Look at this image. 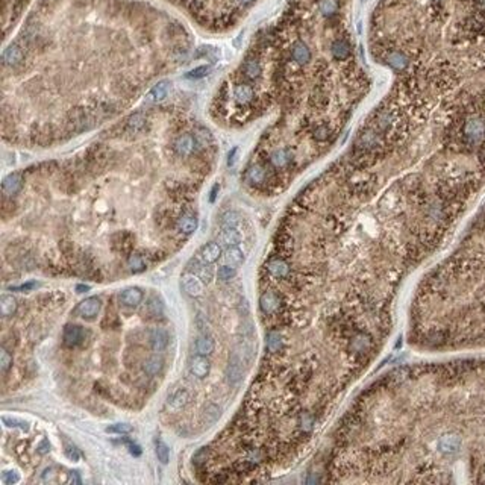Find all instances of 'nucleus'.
Returning a JSON list of instances; mask_svg holds the SVG:
<instances>
[{"label": "nucleus", "mask_w": 485, "mask_h": 485, "mask_svg": "<svg viewBox=\"0 0 485 485\" xmlns=\"http://www.w3.org/2000/svg\"><path fill=\"white\" fill-rule=\"evenodd\" d=\"M234 99L238 105H249L255 99V91L247 84H238L234 88Z\"/></svg>", "instance_id": "nucleus-18"}, {"label": "nucleus", "mask_w": 485, "mask_h": 485, "mask_svg": "<svg viewBox=\"0 0 485 485\" xmlns=\"http://www.w3.org/2000/svg\"><path fill=\"white\" fill-rule=\"evenodd\" d=\"M70 482L76 485L81 484V478H79V473H78V472H70Z\"/></svg>", "instance_id": "nucleus-50"}, {"label": "nucleus", "mask_w": 485, "mask_h": 485, "mask_svg": "<svg viewBox=\"0 0 485 485\" xmlns=\"http://www.w3.org/2000/svg\"><path fill=\"white\" fill-rule=\"evenodd\" d=\"M62 340H64V344L67 347H78V346H81L85 341V331H84L82 326L67 325L64 328Z\"/></svg>", "instance_id": "nucleus-2"}, {"label": "nucleus", "mask_w": 485, "mask_h": 485, "mask_svg": "<svg viewBox=\"0 0 485 485\" xmlns=\"http://www.w3.org/2000/svg\"><path fill=\"white\" fill-rule=\"evenodd\" d=\"M291 161V152L287 149H278L270 155V163L278 167V169H284L285 166H288Z\"/></svg>", "instance_id": "nucleus-25"}, {"label": "nucleus", "mask_w": 485, "mask_h": 485, "mask_svg": "<svg viewBox=\"0 0 485 485\" xmlns=\"http://www.w3.org/2000/svg\"><path fill=\"white\" fill-rule=\"evenodd\" d=\"M127 266L131 269V272L134 273H140L146 269V260L143 255H138V253H132L127 260Z\"/></svg>", "instance_id": "nucleus-34"}, {"label": "nucleus", "mask_w": 485, "mask_h": 485, "mask_svg": "<svg viewBox=\"0 0 485 485\" xmlns=\"http://www.w3.org/2000/svg\"><path fill=\"white\" fill-rule=\"evenodd\" d=\"M147 309H149L153 315H159V314L163 312V305H161V302H159L156 297H153V299H150V302H149V305H147Z\"/></svg>", "instance_id": "nucleus-43"}, {"label": "nucleus", "mask_w": 485, "mask_h": 485, "mask_svg": "<svg viewBox=\"0 0 485 485\" xmlns=\"http://www.w3.org/2000/svg\"><path fill=\"white\" fill-rule=\"evenodd\" d=\"M12 366V357L9 355V352L6 349H2L0 350V370L2 373L5 375Z\"/></svg>", "instance_id": "nucleus-39"}, {"label": "nucleus", "mask_w": 485, "mask_h": 485, "mask_svg": "<svg viewBox=\"0 0 485 485\" xmlns=\"http://www.w3.org/2000/svg\"><path fill=\"white\" fill-rule=\"evenodd\" d=\"M144 297V293L137 288V287H131V288H126L120 293V303L123 306H127V308H134L137 305L141 303Z\"/></svg>", "instance_id": "nucleus-13"}, {"label": "nucleus", "mask_w": 485, "mask_h": 485, "mask_svg": "<svg viewBox=\"0 0 485 485\" xmlns=\"http://www.w3.org/2000/svg\"><path fill=\"white\" fill-rule=\"evenodd\" d=\"M163 367H164V361L159 357H150L143 366L146 375H149V376H156L163 370Z\"/></svg>", "instance_id": "nucleus-31"}, {"label": "nucleus", "mask_w": 485, "mask_h": 485, "mask_svg": "<svg viewBox=\"0 0 485 485\" xmlns=\"http://www.w3.org/2000/svg\"><path fill=\"white\" fill-rule=\"evenodd\" d=\"M17 311V300L9 296V294H3L0 297V312L3 317H9L12 314H15Z\"/></svg>", "instance_id": "nucleus-29"}, {"label": "nucleus", "mask_w": 485, "mask_h": 485, "mask_svg": "<svg viewBox=\"0 0 485 485\" xmlns=\"http://www.w3.org/2000/svg\"><path fill=\"white\" fill-rule=\"evenodd\" d=\"M123 443L129 447V452H131L134 457H140V455H141V449H140L138 444H135V443H132V441H129V440H123Z\"/></svg>", "instance_id": "nucleus-47"}, {"label": "nucleus", "mask_w": 485, "mask_h": 485, "mask_svg": "<svg viewBox=\"0 0 485 485\" xmlns=\"http://www.w3.org/2000/svg\"><path fill=\"white\" fill-rule=\"evenodd\" d=\"M241 240H243V235L237 228H223V231L218 235V243L228 247L237 246Z\"/></svg>", "instance_id": "nucleus-17"}, {"label": "nucleus", "mask_w": 485, "mask_h": 485, "mask_svg": "<svg viewBox=\"0 0 485 485\" xmlns=\"http://www.w3.org/2000/svg\"><path fill=\"white\" fill-rule=\"evenodd\" d=\"M34 287H37V284H35V282H29V284H24V285H21V287H17V288H12V290L27 291V290H32Z\"/></svg>", "instance_id": "nucleus-51"}, {"label": "nucleus", "mask_w": 485, "mask_h": 485, "mask_svg": "<svg viewBox=\"0 0 485 485\" xmlns=\"http://www.w3.org/2000/svg\"><path fill=\"white\" fill-rule=\"evenodd\" d=\"M217 191H218V185H215V187L212 188V191H211V202H214V200H215Z\"/></svg>", "instance_id": "nucleus-53"}, {"label": "nucleus", "mask_w": 485, "mask_h": 485, "mask_svg": "<svg viewBox=\"0 0 485 485\" xmlns=\"http://www.w3.org/2000/svg\"><path fill=\"white\" fill-rule=\"evenodd\" d=\"M190 370H191V373L196 378L203 379V378H206L209 375L211 364H209V361L206 360L205 355H196L190 361Z\"/></svg>", "instance_id": "nucleus-10"}, {"label": "nucleus", "mask_w": 485, "mask_h": 485, "mask_svg": "<svg viewBox=\"0 0 485 485\" xmlns=\"http://www.w3.org/2000/svg\"><path fill=\"white\" fill-rule=\"evenodd\" d=\"M149 341L155 352H163L169 346V334L161 328H155L149 332Z\"/></svg>", "instance_id": "nucleus-12"}, {"label": "nucleus", "mask_w": 485, "mask_h": 485, "mask_svg": "<svg viewBox=\"0 0 485 485\" xmlns=\"http://www.w3.org/2000/svg\"><path fill=\"white\" fill-rule=\"evenodd\" d=\"M253 0H237V3L238 5H249V3H252Z\"/></svg>", "instance_id": "nucleus-55"}, {"label": "nucleus", "mask_w": 485, "mask_h": 485, "mask_svg": "<svg viewBox=\"0 0 485 485\" xmlns=\"http://www.w3.org/2000/svg\"><path fill=\"white\" fill-rule=\"evenodd\" d=\"M182 287L188 296L197 297L202 294L203 291V281L197 276V275H185L182 278Z\"/></svg>", "instance_id": "nucleus-16"}, {"label": "nucleus", "mask_w": 485, "mask_h": 485, "mask_svg": "<svg viewBox=\"0 0 485 485\" xmlns=\"http://www.w3.org/2000/svg\"><path fill=\"white\" fill-rule=\"evenodd\" d=\"M76 290H78V293H87V291L90 290V287H88V285H78Z\"/></svg>", "instance_id": "nucleus-52"}, {"label": "nucleus", "mask_w": 485, "mask_h": 485, "mask_svg": "<svg viewBox=\"0 0 485 485\" xmlns=\"http://www.w3.org/2000/svg\"><path fill=\"white\" fill-rule=\"evenodd\" d=\"M240 221V217L237 212L234 211H228L223 217H221V224L223 228H235Z\"/></svg>", "instance_id": "nucleus-38"}, {"label": "nucleus", "mask_w": 485, "mask_h": 485, "mask_svg": "<svg viewBox=\"0 0 485 485\" xmlns=\"http://www.w3.org/2000/svg\"><path fill=\"white\" fill-rule=\"evenodd\" d=\"M312 423H314V420H312V417L309 415V414H302V418H300V426H302V429L306 432V431H311L312 429Z\"/></svg>", "instance_id": "nucleus-45"}, {"label": "nucleus", "mask_w": 485, "mask_h": 485, "mask_svg": "<svg viewBox=\"0 0 485 485\" xmlns=\"http://www.w3.org/2000/svg\"><path fill=\"white\" fill-rule=\"evenodd\" d=\"M214 347H215V343H214V340H212L211 337H208V335H202V337H199L197 341H196V350H197L199 355L208 357V355H211V353L214 352Z\"/></svg>", "instance_id": "nucleus-27"}, {"label": "nucleus", "mask_w": 485, "mask_h": 485, "mask_svg": "<svg viewBox=\"0 0 485 485\" xmlns=\"http://www.w3.org/2000/svg\"><path fill=\"white\" fill-rule=\"evenodd\" d=\"M23 188V176L20 173H12L8 178H5L2 184V191L5 197H12Z\"/></svg>", "instance_id": "nucleus-9"}, {"label": "nucleus", "mask_w": 485, "mask_h": 485, "mask_svg": "<svg viewBox=\"0 0 485 485\" xmlns=\"http://www.w3.org/2000/svg\"><path fill=\"white\" fill-rule=\"evenodd\" d=\"M2 422H3L8 428H18V429H21V431H24V432L29 431V423L24 422V420H20V418L3 415V417H2Z\"/></svg>", "instance_id": "nucleus-35"}, {"label": "nucleus", "mask_w": 485, "mask_h": 485, "mask_svg": "<svg viewBox=\"0 0 485 485\" xmlns=\"http://www.w3.org/2000/svg\"><path fill=\"white\" fill-rule=\"evenodd\" d=\"M191 266L188 267L191 272H193L194 275H197L203 282H211L212 281V276H214V272H212V269L209 267V264H206V263H203V261H200L199 258H194L191 260V263H190Z\"/></svg>", "instance_id": "nucleus-15"}, {"label": "nucleus", "mask_w": 485, "mask_h": 485, "mask_svg": "<svg viewBox=\"0 0 485 485\" xmlns=\"http://www.w3.org/2000/svg\"><path fill=\"white\" fill-rule=\"evenodd\" d=\"M370 335L367 334H358L357 337L352 338L350 341V350L352 352H366L370 347Z\"/></svg>", "instance_id": "nucleus-30"}, {"label": "nucleus", "mask_w": 485, "mask_h": 485, "mask_svg": "<svg viewBox=\"0 0 485 485\" xmlns=\"http://www.w3.org/2000/svg\"><path fill=\"white\" fill-rule=\"evenodd\" d=\"M221 255V247L218 243H208L205 244L200 252H199V260L206 263V264H212L215 263Z\"/></svg>", "instance_id": "nucleus-14"}, {"label": "nucleus", "mask_w": 485, "mask_h": 485, "mask_svg": "<svg viewBox=\"0 0 485 485\" xmlns=\"http://www.w3.org/2000/svg\"><path fill=\"white\" fill-rule=\"evenodd\" d=\"M318 11L323 17H332L338 11V0H318Z\"/></svg>", "instance_id": "nucleus-32"}, {"label": "nucleus", "mask_w": 485, "mask_h": 485, "mask_svg": "<svg viewBox=\"0 0 485 485\" xmlns=\"http://www.w3.org/2000/svg\"><path fill=\"white\" fill-rule=\"evenodd\" d=\"M237 153V149H234L232 150V153H229V166H232L234 164V155Z\"/></svg>", "instance_id": "nucleus-54"}, {"label": "nucleus", "mask_w": 485, "mask_h": 485, "mask_svg": "<svg viewBox=\"0 0 485 485\" xmlns=\"http://www.w3.org/2000/svg\"><path fill=\"white\" fill-rule=\"evenodd\" d=\"M331 135H332V134H331V129H329V126H326V124H318V126L312 131L314 140H315V141H320V143L326 141Z\"/></svg>", "instance_id": "nucleus-37"}, {"label": "nucleus", "mask_w": 485, "mask_h": 485, "mask_svg": "<svg viewBox=\"0 0 485 485\" xmlns=\"http://www.w3.org/2000/svg\"><path fill=\"white\" fill-rule=\"evenodd\" d=\"M267 270L270 272L272 276L275 278H285L290 272L288 269V264L284 261V260H279V258H273L269 261L267 264Z\"/></svg>", "instance_id": "nucleus-20"}, {"label": "nucleus", "mask_w": 485, "mask_h": 485, "mask_svg": "<svg viewBox=\"0 0 485 485\" xmlns=\"http://www.w3.org/2000/svg\"><path fill=\"white\" fill-rule=\"evenodd\" d=\"M331 53L337 61H344L352 55L350 43L346 38H337L331 44Z\"/></svg>", "instance_id": "nucleus-7"}, {"label": "nucleus", "mask_w": 485, "mask_h": 485, "mask_svg": "<svg viewBox=\"0 0 485 485\" xmlns=\"http://www.w3.org/2000/svg\"><path fill=\"white\" fill-rule=\"evenodd\" d=\"M261 72H263L261 64H260L258 58H255V56L249 58V59L244 62V66H243V75H244L247 79H250V81H255L256 78H260V76H261Z\"/></svg>", "instance_id": "nucleus-19"}, {"label": "nucleus", "mask_w": 485, "mask_h": 485, "mask_svg": "<svg viewBox=\"0 0 485 485\" xmlns=\"http://www.w3.org/2000/svg\"><path fill=\"white\" fill-rule=\"evenodd\" d=\"M188 400H190L188 391L181 388V390H178L176 393L172 394V397L169 399V406L172 409H181V408H184L188 403Z\"/></svg>", "instance_id": "nucleus-24"}, {"label": "nucleus", "mask_w": 485, "mask_h": 485, "mask_svg": "<svg viewBox=\"0 0 485 485\" xmlns=\"http://www.w3.org/2000/svg\"><path fill=\"white\" fill-rule=\"evenodd\" d=\"M2 479H3V482L6 485H14L20 481V476H18L17 472H5Z\"/></svg>", "instance_id": "nucleus-44"}, {"label": "nucleus", "mask_w": 485, "mask_h": 485, "mask_svg": "<svg viewBox=\"0 0 485 485\" xmlns=\"http://www.w3.org/2000/svg\"><path fill=\"white\" fill-rule=\"evenodd\" d=\"M209 73H211V67L209 66H200V67H196L191 72H188L185 76L188 79H200V78H205Z\"/></svg>", "instance_id": "nucleus-41"}, {"label": "nucleus", "mask_w": 485, "mask_h": 485, "mask_svg": "<svg viewBox=\"0 0 485 485\" xmlns=\"http://www.w3.org/2000/svg\"><path fill=\"white\" fill-rule=\"evenodd\" d=\"M106 432L108 434H129L132 432V426L127 425V423H115V425H111L106 428Z\"/></svg>", "instance_id": "nucleus-40"}, {"label": "nucleus", "mask_w": 485, "mask_h": 485, "mask_svg": "<svg viewBox=\"0 0 485 485\" xmlns=\"http://www.w3.org/2000/svg\"><path fill=\"white\" fill-rule=\"evenodd\" d=\"M50 450V443L44 438L40 444H38V454L40 455H44V454H47Z\"/></svg>", "instance_id": "nucleus-49"}, {"label": "nucleus", "mask_w": 485, "mask_h": 485, "mask_svg": "<svg viewBox=\"0 0 485 485\" xmlns=\"http://www.w3.org/2000/svg\"><path fill=\"white\" fill-rule=\"evenodd\" d=\"M260 305L266 314H275L281 308V297H279V294H276L273 291H267L261 296Z\"/></svg>", "instance_id": "nucleus-11"}, {"label": "nucleus", "mask_w": 485, "mask_h": 485, "mask_svg": "<svg viewBox=\"0 0 485 485\" xmlns=\"http://www.w3.org/2000/svg\"><path fill=\"white\" fill-rule=\"evenodd\" d=\"M146 121H147V118H146V115H144L143 112L132 114V115L129 117V120H127V123H126L127 131L132 132V134H137V132H140V131L144 129Z\"/></svg>", "instance_id": "nucleus-28"}, {"label": "nucleus", "mask_w": 485, "mask_h": 485, "mask_svg": "<svg viewBox=\"0 0 485 485\" xmlns=\"http://www.w3.org/2000/svg\"><path fill=\"white\" fill-rule=\"evenodd\" d=\"M66 455H67V458L69 460H72V461H79V458H81V455H79V450L75 447V446H66Z\"/></svg>", "instance_id": "nucleus-46"}, {"label": "nucleus", "mask_w": 485, "mask_h": 485, "mask_svg": "<svg viewBox=\"0 0 485 485\" xmlns=\"http://www.w3.org/2000/svg\"><path fill=\"white\" fill-rule=\"evenodd\" d=\"M169 88H170L169 81H161V82H158V84L150 90V93L146 96V102L150 103V102H159V100H163V99L166 97V94L169 93Z\"/></svg>", "instance_id": "nucleus-22"}, {"label": "nucleus", "mask_w": 485, "mask_h": 485, "mask_svg": "<svg viewBox=\"0 0 485 485\" xmlns=\"http://www.w3.org/2000/svg\"><path fill=\"white\" fill-rule=\"evenodd\" d=\"M197 147V143H196V138L190 134H184V135H179L175 143H173V149L175 152L179 155V156H190L194 152V149Z\"/></svg>", "instance_id": "nucleus-3"}, {"label": "nucleus", "mask_w": 485, "mask_h": 485, "mask_svg": "<svg viewBox=\"0 0 485 485\" xmlns=\"http://www.w3.org/2000/svg\"><path fill=\"white\" fill-rule=\"evenodd\" d=\"M23 58H24L23 49L18 44H11L5 49L2 55V62L5 67H17L18 64H21Z\"/></svg>", "instance_id": "nucleus-4"}, {"label": "nucleus", "mask_w": 485, "mask_h": 485, "mask_svg": "<svg viewBox=\"0 0 485 485\" xmlns=\"http://www.w3.org/2000/svg\"><path fill=\"white\" fill-rule=\"evenodd\" d=\"M235 275H237V269H235V267H231V266H228V264H223V266L218 269V279H221V281L232 279Z\"/></svg>", "instance_id": "nucleus-42"}, {"label": "nucleus", "mask_w": 485, "mask_h": 485, "mask_svg": "<svg viewBox=\"0 0 485 485\" xmlns=\"http://www.w3.org/2000/svg\"><path fill=\"white\" fill-rule=\"evenodd\" d=\"M205 412H206V415H211V420H209V422H215V420L218 418V415H220V409H218L217 406H214V405H211Z\"/></svg>", "instance_id": "nucleus-48"}, {"label": "nucleus", "mask_w": 485, "mask_h": 485, "mask_svg": "<svg viewBox=\"0 0 485 485\" xmlns=\"http://www.w3.org/2000/svg\"><path fill=\"white\" fill-rule=\"evenodd\" d=\"M100 308H102V302L99 297H88L85 300H82L78 306V312L87 318V320H93L97 314L100 312Z\"/></svg>", "instance_id": "nucleus-5"}, {"label": "nucleus", "mask_w": 485, "mask_h": 485, "mask_svg": "<svg viewBox=\"0 0 485 485\" xmlns=\"http://www.w3.org/2000/svg\"><path fill=\"white\" fill-rule=\"evenodd\" d=\"M176 226H178L179 232H182L184 235H190L197 229V218L191 214H184L178 218Z\"/></svg>", "instance_id": "nucleus-21"}, {"label": "nucleus", "mask_w": 485, "mask_h": 485, "mask_svg": "<svg viewBox=\"0 0 485 485\" xmlns=\"http://www.w3.org/2000/svg\"><path fill=\"white\" fill-rule=\"evenodd\" d=\"M243 261H244V255H243V252H241L238 247L232 246V247H229V249L224 252V264H228V266L237 269L238 266L243 264Z\"/></svg>", "instance_id": "nucleus-23"}, {"label": "nucleus", "mask_w": 485, "mask_h": 485, "mask_svg": "<svg viewBox=\"0 0 485 485\" xmlns=\"http://www.w3.org/2000/svg\"><path fill=\"white\" fill-rule=\"evenodd\" d=\"M425 302L431 344L485 341V214L432 276Z\"/></svg>", "instance_id": "nucleus-1"}, {"label": "nucleus", "mask_w": 485, "mask_h": 485, "mask_svg": "<svg viewBox=\"0 0 485 485\" xmlns=\"http://www.w3.org/2000/svg\"><path fill=\"white\" fill-rule=\"evenodd\" d=\"M247 179H249L253 185H261V184H264L266 179H267V170H266L263 166L256 164V166H253V167L249 169V172H247Z\"/></svg>", "instance_id": "nucleus-26"}, {"label": "nucleus", "mask_w": 485, "mask_h": 485, "mask_svg": "<svg viewBox=\"0 0 485 485\" xmlns=\"http://www.w3.org/2000/svg\"><path fill=\"white\" fill-rule=\"evenodd\" d=\"M282 344H284V341H282V337H281V334L278 331L269 332V335H267V349L272 353L279 352L282 349Z\"/></svg>", "instance_id": "nucleus-33"}, {"label": "nucleus", "mask_w": 485, "mask_h": 485, "mask_svg": "<svg viewBox=\"0 0 485 485\" xmlns=\"http://www.w3.org/2000/svg\"><path fill=\"white\" fill-rule=\"evenodd\" d=\"M156 457H158V460H159L163 464H167L169 460H170V449H169V446H167L163 440L156 441Z\"/></svg>", "instance_id": "nucleus-36"}, {"label": "nucleus", "mask_w": 485, "mask_h": 485, "mask_svg": "<svg viewBox=\"0 0 485 485\" xmlns=\"http://www.w3.org/2000/svg\"><path fill=\"white\" fill-rule=\"evenodd\" d=\"M241 358L237 355V353H232V357L229 358V364H228V369H226V376H228V381L234 385L237 384L241 376H243V364H241Z\"/></svg>", "instance_id": "nucleus-8"}, {"label": "nucleus", "mask_w": 485, "mask_h": 485, "mask_svg": "<svg viewBox=\"0 0 485 485\" xmlns=\"http://www.w3.org/2000/svg\"><path fill=\"white\" fill-rule=\"evenodd\" d=\"M291 59L299 64V66H305L311 61V50L308 47V44L305 41H296L291 46L290 50Z\"/></svg>", "instance_id": "nucleus-6"}]
</instances>
